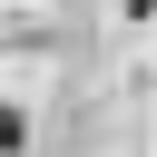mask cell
I'll list each match as a JSON object with an SVG mask.
<instances>
[{
    "mask_svg": "<svg viewBox=\"0 0 157 157\" xmlns=\"http://www.w3.org/2000/svg\"><path fill=\"white\" fill-rule=\"evenodd\" d=\"M10 147H29V118H20V108H0V157H10Z\"/></svg>",
    "mask_w": 157,
    "mask_h": 157,
    "instance_id": "6da1fadb",
    "label": "cell"
}]
</instances>
